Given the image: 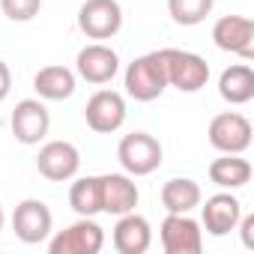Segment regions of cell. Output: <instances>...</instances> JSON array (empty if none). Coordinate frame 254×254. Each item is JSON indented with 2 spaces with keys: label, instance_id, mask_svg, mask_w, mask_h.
Returning <instances> with one entry per match:
<instances>
[{
  "label": "cell",
  "instance_id": "obj_1",
  "mask_svg": "<svg viewBox=\"0 0 254 254\" xmlns=\"http://www.w3.org/2000/svg\"><path fill=\"white\" fill-rule=\"evenodd\" d=\"M168 75H165V60L162 51H150L138 60L129 63L126 69V93L138 102H153L165 93Z\"/></svg>",
  "mask_w": 254,
  "mask_h": 254
},
{
  "label": "cell",
  "instance_id": "obj_2",
  "mask_svg": "<svg viewBox=\"0 0 254 254\" xmlns=\"http://www.w3.org/2000/svg\"><path fill=\"white\" fill-rule=\"evenodd\" d=\"M162 60H165L168 84L177 87L180 93H197V90L206 87V81H209V63L200 54L180 51V48H162Z\"/></svg>",
  "mask_w": 254,
  "mask_h": 254
},
{
  "label": "cell",
  "instance_id": "obj_3",
  "mask_svg": "<svg viewBox=\"0 0 254 254\" xmlns=\"http://www.w3.org/2000/svg\"><path fill=\"white\" fill-rule=\"evenodd\" d=\"M117 159L129 177H147L162 165V144L147 132H132L120 141Z\"/></svg>",
  "mask_w": 254,
  "mask_h": 254
},
{
  "label": "cell",
  "instance_id": "obj_4",
  "mask_svg": "<svg viewBox=\"0 0 254 254\" xmlns=\"http://www.w3.org/2000/svg\"><path fill=\"white\" fill-rule=\"evenodd\" d=\"M78 27L90 39H111L123 27V9L117 0H84L78 9Z\"/></svg>",
  "mask_w": 254,
  "mask_h": 254
},
{
  "label": "cell",
  "instance_id": "obj_5",
  "mask_svg": "<svg viewBox=\"0 0 254 254\" xmlns=\"http://www.w3.org/2000/svg\"><path fill=\"white\" fill-rule=\"evenodd\" d=\"M102 245H105V230L93 218L81 215V221L69 224L66 230H60L51 239L48 251L51 254H99Z\"/></svg>",
  "mask_w": 254,
  "mask_h": 254
},
{
  "label": "cell",
  "instance_id": "obj_6",
  "mask_svg": "<svg viewBox=\"0 0 254 254\" xmlns=\"http://www.w3.org/2000/svg\"><path fill=\"white\" fill-rule=\"evenodd\" d=\"M206 135L218 153H245L251 147V123L236 111H224L212 117Z\"/></svg>",
  "mask_w": 254,
  "mask_h": 254
},
{
  "label": "cell",
  "instance_id": "obj_7",
  "mask_svg": "<svg viewBox=\"0 0 254 254\" xmlns=\"http://www.w3.org/2000/svg\"><path fill=\"white\" fill-rule=\"evenodd\" d=\"M51 224H54L51 209H48L42 200H36V197L21 200V203L15 206V212H12V230H15V236H18L21 242H27V245H39L42 239H48Z\"/></svg>",
  "mask_w": 254,
  "mask_h": 254
},
{
  "label": "cell",
  "instance_id": "obj_8",
  "mask_svg": "<svg viewBox=\"0 0 254 254\" xmlns=\"http://www.w3.org/2000/svg\"><path fill=\"white\" fill-rule=\"evenodd\" d=\"M162 248L168 254H197L203 248V233L189 212H168L162 221Z\"/></svg>",
  "mask_w": 254,
  "mask_h": 254
},
{
  "label": "cell",
  "instance_id": "obj_9",
  "mask_svg": "<svg viewBox=\"0 0 254 254\" xmlns=\"http://www.w3.org/2000/svg\"><path fill=\"white\" fill-rule=\"evenodd\" d=\"M84 120H87L90 129L99 132V135L117 132L120 126L126 123V102H123V96L114 93V90L93 93L90 102H87V108H84Z\"/></svg>",
  "mask_w": 254,
  "mask_h": 254
},
{
  "label": "cell",
  "instance_id": "obj_10",
  "mask_svg": "<svg viewBox=\"0 0 254 254\" xmlns=\"http://www.w3.org/2000/svg\"><path fill=\"white\" fill-rule=\"evenodd\" d=\"M212 42L221 51L239 54L242 60L254 57V21L245 15H224L212 27Z\"/></svg>",
  "mask_w": 254,
  "mask_h": 254
},
{
  "label": "cell",
  "instance_id": "obj_11",
  "mask_svg": "<svg viewBox=\"0 0 254 254\" xmlns=\"http://www.w3.org/2000/svg\"><path fill=\"white\" fill-rule=\"evenodd\" d=\"M36 168H39V174H42L45 180H51V183H66V180H72V177L78 174V168H81V153H78V147L69 144V141H51V144H45V147L39 150Z\"/></svg>",
  "mask_w": 254,
  "mask_h": 254
},
{
  "label": "cell",
  "instance_id": "obj_12",
  "mask_svg": "<svg viewBox=\"0 0 254 254\" xmlns=\"http://www.w3.org/2000/svg\"><path fill=\"white\" fill-rule=\"evenodd\" d=\"M48 126H51V117H48V108L39 99H21L15 105V111H12V135H15V141L39 144L48 135Z\"/></svg>",
  "mask_w": 254,
  "mask_h": 254
},
{
  "label": "cell",
  "instance_id": "obj_13",
  "mask_svg": "<svg viewBox=\"0 0 254 254\" xmlns=\"http://www.w3.org/2000/svg\"><path fill=\"white\" fill-rule=\"evenodd\" d=\"M75 66H78V75L87 84H108L120 69V57H117L114 48H108L102 42H93V45L78 51Z\"/></svg>",
  "mask_w": 254,
  "mask_h": 254
},
{
  "label": "cell",
  "instance_id": "obj_14",
  "mask_svg": "<svg viewBox=\"0 0 254 254\" xmlns=\"http://www.w3.org/2000/svg\"><path fill=\"white\" fill-rule=\"evenodd\" d=\"M102 180V212L108 215H126L138 206V186L129 174H105Z\"/></svg>",
  "mask_w": 254,
  "mask_h": 254
},
{
  "label": "cell",
  "instance_id": "obj_15",
  "mask_svg": "<svg viewBox=\"0 0 254 254\" xmlns=\"http://www.w3.org/2000/svg\"><path fill=\"white\" fill-rule=\"evenodd\" d=\"M239 218H242V203L233 194L221 191V194L206 197V203H203V227H206V233L227 236L230 230H236Z\"/></svg>",
  "mask_w": 254,
  "mask_h": 254
},
{
  "label": "cell",
  "instance_id": "obj_16",
  "mask_svg": "<svg viewBox=\"0 0 254 254\" xmlns=\"http://www.w3.org/2000/svg\"><path fill=\"white\" fill-rule=\"evenodd\" d=\"M153 242V230L150 221L144 215H138L135 209L120 215L117 227H114V248L120 254H144Z\"/></svg>",
  "mask_w": 254,
  "mask_h": 254
},
{
  "label": "cell",
  "instance_id": "obj_17",
  "mask_svg": "<svg viewBox=\"0 0 254 254\" xmlns=\"http://www.w3.org/2000/svg\"><path fill=\"white\" fill-rule=\"evenodd\" d=\"M33 90L48 102H63L75 93V72L66 66H45L36 72Z\"/></svg>",
  "mask_w": 254,
  "mask_h": 254
},
{
  "label": "cell",
  "instance_id": "obj_18",
  "mask_svg": "<svg viewBox=\"0 0 254 254\" xmlns=\"http://www.w3.org/2000/svg\"><path fill=\"white\" fill-rule=\"evenodd\" d=\"M218 93L224 102L230 105H245L254 99V72L251 66L245 63H236V66H227L218 78Z\"/></svg>",
  "mask_w": 254,
  "mask_h": 254
},
{
  "label": "cell",
  "instance_id": "obj_19",
  "mask_svg": "<svg viewBox=\"0 0 254 254\" xmlns=\"http://www.w3.org/2000/svg\"><path fill=\"white\" fill-rule=\"evenodd\" d=\"M200 186L189 177H174L162 186V206L168 212H191L200 206Z\"/></svg>",
  "mask_w": 254,
  "mask_h": 254
},
{
  "label": "cell",
  "instance_id": "obj_20",
  "mask_svg": "<svg viewBox=\"0 0 254 254\" xmlns=\"http://www.w3.org/2000/svg\"><path fill=\"white\" fill-rule=\"evenodd\" d=\"M209 180L218 189H242L251 180V165L239 159V153H224L209 165Z\"/></svg>",
  "mask_w": 254,
  "mask_h": 254
},
{
  "label": "cell",
  "instance_id": "obj_21",
  "mask_svg": "<svg viewBox=\"0 0 254 254\" xmlns=\"http://www.w3.org/2000/svg\"><path fill=\"white\" fill-rule=\"evenodd\" d=\"M69 206L84 218H93L96 212H102V180L99 177L75 180L69 189Z\"/></svg>",
  "mask_w": 254,
  "mask_h": 254
},
{
  "label": "cell",
  "instance_id": "obj_22",
  "mask_svg": "<svg viewBox=\"0 0 254 254\" xmlns=\"http://www.w3.org/2000/svg\"><path fill=\"white\" fill-rule=\"evenodd\" d=\"M212 3L215 0H168V12H171V18L177 24L194 27L212 12Z\"/></svg>",
  "mask_w": 254,
  "mask_h": 254
},
{
  "label": "cell",
  "instance_id": "obj_23",
  "mask_svg": "<svg viewBox=\"0 0 254 254\" xmlns=\"http://www.w3.org/2000/svg\"><path fill=\"white\" fill-rule=\"evenodd\" d=\"M0 6H3V15L9 21H30L39 15L42 0H0Z\"/></svg>",
  "mask_w": 254,
  "mask_h": 254
},
{
  "label": "cell",
  "instance_id": "obj_24",
  "mask_svg": "<svg viewBox=\"0 0 254 254\" xmlns=\"http://www.w3.org/2000/svg\"><path fill=\"white\" fill-rule=\"evenodd\" d=\"M9 90H12V72H9V66L3 60H0V102L9 96Z\"/></svg>",
  "mask_w": 254,
  "mask_h": 254
},
{
  "label": "cell",
  "instance_id": "obj_25",
  "mask_svg": "<svg viewBox=\"0 0 254 254\" xmlns=\"http://www.w3.org/2000/svg\"><path fill=\"white\" fill-rule=\"evenodd\" d=\"M239 221H242V245L245 248H254V215H245Z\"/></svg>",
  "mask_w": 254,
  "mask_h": 254
},
{
  "label": "cell",
  "instance_id": "obj_26",
  "mask_svg": "<svg viewBox=\"0 0 254 254\" xmlns=\"http://www.w3.org/2000/svg\"><path fill=\"white\" fill-rule=\"evenodd\" d=\"M0 230H3V206H0Z\"/></svg>",
  "mask_w": 254,
  "mask_h": 254
}]
</instances>
